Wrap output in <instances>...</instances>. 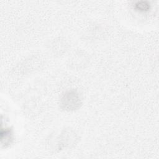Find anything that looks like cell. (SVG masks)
<instances>
[{"label": "cell", "mask_w": 159, "mask_h": 159, "mask_svg": "<svg viewBox=\"0 0 159 159\" xmlns=\"http://www.w3.org/2000/svg\"><path fill=\"white\" fill-rule=\"evenodd\" d=\"M61 101L64 108L68 110L76 109L80 103V96L75 92H68L63 96Z\"/></svg>", "instance_id": "obj_1"}]
</instances>
